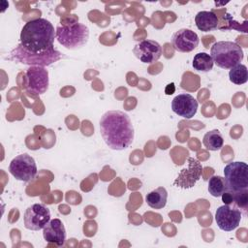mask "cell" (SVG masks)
Returning <instances> with one entry per match:
<instances>
[{"label":"cell","instance_id":"603a6c76","mask_svg":"<svg viewBox=\"0 0 248 248\" xmlns=\"http://www.w3.org/2000/svg\"><path fill=\"white\" fill-rule=\"evenodd\" d=\"M221 198H222V202H223L225 204L232 205V203H233V192H232V191L228 190V191L224 192V193L221 195Z\"/></svg>","mask_w":248,"mask_h":248},{"label":"cell","instance_id":"8fae6325","mask_svg":"<svg viewBox=\"0 0 248 248\" xmlns=\"http://www.w3.org/2000/svg\"><path fill=\"white\" fill-rule=\"evenodd\" d=\"M240 221L241 211L234 205L224 204L215 212V222L221 231L231 232L238 227Z\"/></svg>","mask_w":248,"mask_h":248},{"label":"cell","instance_id":"2e32d148","mask_svg":"<svg viewBox=\"0 0 248 248\" xmlns=\"http://www.w3.org/2000/svg\"><path fill=\"white\" fill-rule=\"evenodd\" d=\"M196 26L202 32H209L217 28L219 20L217 16L211 11H201L195 16Z\"/></svg>","mask_w":248,"mask_h":248},{"label":"cell","instance_id":"4fadbf2b","mask_svg":"<svg viewBox=\"0 0 248 248\" xmlns=\"http://www.w3.org/2000/svg\"><path fill=\"white\" fill-rule=\"evenodd\" d=\"M200 39L196 32L191 29L182 28L172 34L171 45L176 51L191 52L199 45Z\"/></svg>","mask_w":248,"mask_h":248},{"label":"cell","instance_id":"30bf717a","mask_svg":"<svg viewBox=\"0 0 248 248\" xmlns=\"http://www.w3.org/2000/svg\"><path fill=\"white\" fill-rule=\"evenodd\" d=\"M202 171V166L201 162L194 157H189L187 168H184L180 170L178 176L173 182V185L182 189L192 188L201 178Z\"/></svg>","mask_w":248,"mask_h":248},{"label":"cell","instance_id":"8992f818","mask_svg":"<svg viewBox=\"0 0 248 248\" xmlns=\"http://www.w3.org/2000/svg\"><path fill=\"white\" fill-rule=\"evenodd\" d=\"M224 178L229 190L237 192L248 189V166L244 162H231L224 168Z\"/></svg>","mask_w":248,"mask_h":248},{"label":"cell","instance_id":"d6986e66","mask_svg":"<svg viewBox=\"0 0 248 248\" xmlns=\"http://www.w3.org/2000/svg\"><path fill=\"white\" fill-rule=\"evenodd\" d=\"M228 185L223 176L220 175H213L208 180V192L211 196L218 198L221 197V195L228 191Z\"/></svg>","mask_w":248,"mask_h":248},{"label":"cell","instance_id":"ffe728a7","mask_svg":"<svg viewBox=\"0 0 248 248\" xmlns=\"http://www.w3.org/2000/svg\"><path fill=\"white\" fill-rule=\"evenodd\" d=\"M213 60L210 54L206 52H199L193 58V68L201 72H209L213 68Z\"/></svg>","mask_w":248,"mask_h":248},{"label":"cell","instance_id":"cb8c5ba5","mask_svg":"<svg viewBox=\"0 0 248 248\" xmlns=\"http://www.w3.org/2000/svg\"><path fill=\"white\" fill-rule=\"evenodd\" d=\"M175 91V86H174V83L171 82V83H169L167 86H166V89H165V93L167 95H171L172 93H174Z\"/></svg>","mask_w":248,"mask_h":248},{"label":"cell","instance_id":"5bb4252c","mask_svg":"<svg viewBox=\"0 0 248 248\" xmlns=\"http://www.w3.org/2000/svg\"><path fill=\"white\" fill-rule=\"evenodd\" d=\"M198 101L190 94H178L171 101L172 111L186 119L192 118L198 110Z\"/></svg>","mask_w":248,"mask_h":248},{"label":"cell","instance_id":"277c9868","mask_svg":"<svg viewBox=\"0 0 248 248\" xmlns=\"http://www.w3.org/2000/svg\"><path fill=\"white\" fill-rule=\"evenodd\" d=\"M55 35L58 43L68 49H78L87 44L89 29L86 25L75 21L57 26Z\"/></svg>","mask_w":248,"mask_h":248},{"label":"cell","instance_id":"7402d4cb","mask_svg":"<svg viewBox=\"0 0 248 248\" xmlns=\"http://www.w3.org/2000/svg\"><path fill=\"white\" fill-rule=\"evenodd\" d=\"M236 208L246 214L248 209V189L233 192V203Z\"/></svg>","mask_w":248,"mask_h":248},{"label":"cell","instance_id":"3957f363","mask_svg":"<svg viewBox=\"0 0 248 248\" xmlns=\"http://www.w3.org/2000/svg\"><path fill=\"white\" fill-rule=\"evenodd\" d=\"M210 56L218 67L222 69H232L239 64L244 53L239 45L231 41H219L212 45L210 48Z\"/></svg>","mask_w":248,"mask_h":248},{"label":"cell","instance_id":"44dd1931","mask_svg":"<svg viewBox=\"0 0 248 248\" xmlns=\"http://www.w3.org/2000/svg\"><path fill=\"white\" fill-rule=\"evenodd\" d=\"M229 78L230 80L236 84L241 85L248 80V70L247 67L241 63L235 65L229 72Z\"/></svg>","mask_w":248,"mask_h":248},{"label":"cell","instance_id":"e0dca14e","mask_svg":"<svg viewBox=\"0 0 248 248\" xmlns=\"http://www.w3.org/2000/svg\"><path fill=\"white\" fill-rule=\"evenodd\" d=\"M168 200V192L164 187H158L155 190L149 192L146 197L145 201L146 203L154 209H161L166 206Z\"/></svg>","mask_w":248,"mask_h":248},{"label":"cell","instance_id":"5b68a950","mask_svg":"<svg viewBox=\"0 0 248 248\" xmlns=\"http://www.w3.org/2000/svg\"><path fill=\"white\" fill-rule=\"evenodd\" d=\"M11 58L18 63L30 65V66H48L56 61H58L62 54L54 47L43 53H33L24 49L20 44H18L12 51Z\"/></svg>","mask_w":248,"mask_h":248},{"label":"cell","instance_id":"9a60e30c","mask_svg":"<svg viewBox=\"0 0 248 248\" xmlns=\"http://www.w3.org/2000/svg\"><path fill=\"white\" fill-rule=\"evenodd\" d=\"M43 236L48 243L58 247L63 246L66 241V230L62 221L57 218L49 220L43 229Z\"/></svg>","mask_w":248,"mask_h":248},{"label":"cell","instance_id":"ba28073f","mask_svg":"<svg viewBox=\"0 0 248 248\" xmlns=\"http://www.w3.org/2000/svg\"><path fill=\"white\" fill-rule=\"evenodd\" d=\"M50 220L49 209L41 203L28 206L23 215L24 227L30 231H40Z\"/></svg>","mask_w":248,"mask_h":248},{"label":"cell","instance_id":"6da1fadb","mask_svg":"<svg viewBox=\"0 0 248 248\" xmlns=\"http://www.w3.org/2000/svg\"><path fill=\"white\" fill-rule=\"evenodd\" d=\"M100 132L106 144L113 150H123L134 140V126L129 115L121 110H108L100 119Z\"/></svg>","mask_w":248,"mask_h":248},{"label":"cell","instance_id":"9c48e42d","mask_svg":"<svg viewBox=\"0 0 248 248\" xmlns=\"http://www.w3.org/2000/svg\"><path fill=\"white\" fill-rule=\"evenodd\" d=\"M26 90L33 95L44 94L48 88V72L41 66H30L25 74Z\"/></svg>","mask_w":248,"mask_h":248},{"label":"cell","instance_id":"52a82bcc","mask_svg":"<svg viewBox=\"0 0 248 248\" xmlns=\"http://www.w3.org/2000/svg\"><path fill=\"white\" fill-rule=\"evenodd\" d=\"M10 173L17 180L31 181L37 174V165L32 156L27 153L16 156L9 165Z\"/></svg>","mask_w":248,"mask_h":248},{"label":"cell","instance_id":"ac0fdd59","mask_svg":"<svg viewBox=\"0 0 248 248\" xmlns=\"http://www.w3.org/2000/svg\"><path fill=\"white\" fill-rule=\"evenodd\" d=\"M203 145L211 151L220 150L224 144V139L222 134L218 130H211L203 136L202 139Z\"/></svg>","mask_w":248,"mask_h":248},{"label":"cell","instance_id":"7c38bea8","mask_svg":"<svg viewBox=\"0 0 248 248\" xmlns=\"http://www.w3.org/2000/svg\"><path fill=\"white\" fill-rule=\"evenodd\" d=\"M135 56L142 63L152 64L162 55L161 45L154 40H141L133 48Z\"/></svg>","mask_w":248,"mask_h":248},{"label":"cell","instance_id":"7a4b0ae2","mask_svg":"<svg viewBox=\"0 0 248 248\" xmlns=\"http://www.w3.org/2000/svg\"><path fill=\"white\" fill-rule=\"evenodd\" d=\"M56 37L54 27L46 18H34L27 21L20 32V46L33 53H43L53 46Z\"/></svg>","mask_w":248,"mask_h":248}]
</instances>
